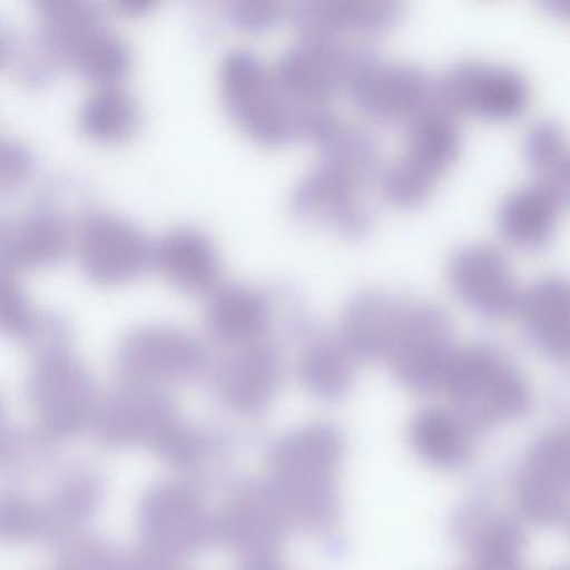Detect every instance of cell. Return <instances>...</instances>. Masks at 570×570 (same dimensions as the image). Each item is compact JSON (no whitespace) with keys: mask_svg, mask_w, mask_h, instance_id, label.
I'll return each instance as SVG.
<instances>
[{"mask_svg":"<svg viewBox=\"0 0 570 570\" xmlns=\"http://www.w3.org/2000/svg\"><path fill=\"white\" fill-rule=\"evenodd\" d=\"M455 345L449 315L426 302H409L385 362L399 383L419 395L442 392Z\"/></svg>","mask_w":570,"mask_h":570,"instance_id":"cell-4","label":"cell"},{"mask_svg":"<svg viewBox=\"0 0 570 570\" xmlns=\"http://www.w3.org/2000/svg\"><path fill=\"white\" fill-rule=\"evenodd\" d=\"M436 101L455 116L507 122L529 108L530 88L522 75L505 66L462 61L435 82Z\"/></svg>","mask_w":570,"mask_h":570,"instance_id":"cell-5","label":"cell"},{"mask_svg":"<svg viewBox=\"0 0 570 570\" xmlns=\"http://www.w3.org/2000/svg\"><path fill=\"white\" fill-rule=\"evenodd\" d=\"M363 52L343 41L302 39L279 56L273 76L298 105H325L333 92L346 88Z\"/></svg>","mask_w":570,"mask_h":570,"instance_id":"cell-11","label":"cell"},{"mask_svg":"<svg viewBox=\"0 0 570 570\" xmlns=\"http://www.w3.org/2000/svg\"><path fill=\"white\" fill-rule=\"evenodd\" d=\"M449 285L459 302L482 318L497 322L519 312L523 289L509 258L495 246H460L449 262Z\"/></svg>","mask_w":570,"mask_h":570,"instance_id":"cell-9","label":"cell"},{"mask_svg":"<svg viewBox=\"0 0 570 570\" xmlns=\"http://www.w3.org/2000/svg\"><path fill=\"white\" fill-rule=\"evenodd\" d=\"M31 151L18 139L2 138L0 141V186L16 188L31 173Z\"/></svg>","mask_w":570,"mask_h":570,"instance_id":"cell-29","label":"cell"},{"mask_svg":"<svg viewBox=\"0 0 570 570\" xmlns=\"http://www.w3.org/2000/svg\"><path fill=\"white\" fill-rule=\"evenodd\" d=\"M151 262L173 286L196 295L212 293L222 275L212 238L193 226H176L163 233L153 245Z\"/></svg>","mask_w":570,"mask_h":570,"instance_id":"cell-17","label":"cell"},{"mask_svg":"<svg viewBox=\"0 0 570 570\" xmlns=\"http://www.w3.org/2000/svg\"><path fill=\"white\" fill-rule=\"evenodd\" d=\"M38 313L29 305L16 276L4 268L0 276V323L11 335L26 336Z\"/></svg>","mask_w":570,"mask_h":570,"instance_id":"cell-27","label":"cell"},{"mask_svg":"<svg viewBox=\"0 0 570 570\" xmlns=\"http://www.w3.org/2000/svg\"><path fill=\"white\" fill-rule=\"evenodd\" d=\"M139 122V108L128 89L98 86L79 106L78 125L89 138L119 141L128 138Z\"/></svg>","mask_w":570,"mask_h":570,"instance_id":"cell-22","label":"cell"},{"mask_svg":"<svg viewBox=\"0 0 570 570\" xmlns=\"http://www.w3.org/2000/svg\"><path fill=\"white\" fill-rule=\"evenodd\" d=\"M462 570H482V569H479V567H475V566H472V563H469V566H466L465 569H462Z\"/></svg>","mask_w":570,"mask_h":570,"instance_id":"cell-34","label":"cell"},{"mask_svg":"<svg viewBox=\"0 0 570 570\" xmlns=\"http://www.w3.org/2000/svg\"><path fill=\"white\" fill-rule=\"evenodd\" d=\"M517 316L530 345L552 362L570 360V278L547 275L523 289Z\"/></svg>","mask_w":570,"mask_h":570,"instance_id":"cell-15","label":"cell"},{"mask_svg":"<svg viewBox=\"0 0 570 570\" xmlns=\"http://www.w3.org/2000/svg\"><path fill=\"white\" fill-rule=\"evenodd\" d=\"M523 151L537 181L557 189L570 163V146L563 129L552 121L535 122L527 131Z\"/></svg>","mask_w":570,"mask_h":570,"instance_id":"cell-26","label":"cell"},{"mask_svg":"<svg viewBox=\"0 0 570 570\" xmlns=\"http://www.w3.org/2000/svg\"><path fill=\"white\" fill-rule=\"evenodd\" d=\"M452 535L482 570H523L527 537L519 517L487 500H470L452 519Z\"/></svg>","mask_w":570,"mask_h":570,"instance_id":"cell-12","label":"cell"},{"mask_svg":"<svg viewBox=\"0 0 570 570\" xmlns=\"http://www.w3.org/2000/svg\"><path fill=\"white\" fill-rule=\"evenodd\" d=\"M286 6L276 0H235L226 6V16L245 31L272 28L285 16Z\"/></svg>","mask_w":570,"mask_h":570,"instance_id":"cell-28","label":"cell"},{"mask_svg":"<svg viewBox=\"0 0 570 570\" xmlns=\"http://www.w3.org/2000/svg\"><path fill=\"white\" fill-rule=\"evenodd\" d=\"M557 191L562 195V198L566 199L567 205L570 203V163L567 166L566 171H563L562 178H560L559 185H557Z\"/></svg>","mask_w":570,"mask_h":570,"instance_id":"cell-32","label":"cell"},{"mask_svg":"<svg viewBox=\"0 0 570 570\" xmlns=\"http://www.w3.org/2000/svg\"><path fill=\"white\" fill-rule=\"evenodd\" d=\"M365 183L318 161L298 179L289 196V209L299 222L328 226L345 236H363L373 215L363 199Z\"/></svg>","mask_w":570,"mask_h":570,"instance_id":"cell-10","label":"cell"},{"mask_svg":"<svg viewBox=\"0 0 570 570\" xmlns=\"http://www.w3.org/2000/svg\"><path fill=\"white\" fill-rule=\"evenodd\" d=\"M203 315L213 336L245 345L258 340L268 325L269 303L258 289L229 283L209 293Z\"/></svg>","mask_w":570,"mask_h":570,"instance_id":"cell-21","label":"cell"},{"mask_svg":"<svg viewBox=\"0 0 570 570\" xmlns=\"http://www.w3.org/2000/svg\"><path fill=\"white\" fill-rule=\"evenodd\" d=\"M460 153L462 131L456 116L436 101L405 126L402 155L380 173L383 198L399 208H419L432 198Z\"/></svg>","mask_w":570,"mask_h":570,"instance_id":"cell-2","label":"cell"},{"mask_svg":"<svg viewBox=\"0 0 570 570\" xmlns=\"http://www.w3.org/2000/svg\"><path fill=\"white\" fill-rule=\"evenodd\" d=\"M563 527L567 529V533H569L570 537V513L569 517H567L566 523H563Z\"/></svg>","mask_w":570,"mask_h":570,"instance_id":"cell-33","label":"cell"},{"mask_svg":"<svg viewBox=\"0 0 570 570\" xmlns=\"http://www.w3.org/2000/svg\"><path fill=\"white\" fill-rule=\"evenodd\" d=\"M355 356L342 340L322 336L306 346L302 355V375L325 395H343L352 385Z\"/></svg>","mask_w":570,"mask_h":570,"instance_id":"cell-25","label":"cell"},{"mask_svg":"<svg viewBox=\"0 0 570 570\" xmlns=\"http://www.w3.org/2000/svg\"><path fill=\"white\" fill-rule=\"evenodd\" d=\"M409 299L385 292L356 293L343 306L340 340L355 358L385 360Z\"/></svg>","mask_w":570,"mask_h":570,"instance_id":"cell-18","label":"cell"},{"mask_svg":"<svg viewBox=\"0 0 570 570\" xmlns=\"http://www.w3.org/2000/svg\"><path fill=\"white\" fill-rule=\"evenodd\" d=\"M202 358L198 340L168 323L135 326L122 335L116 348L122 372L141 379L181 375L196 368Z\"/></svg>","mask_w":570,"mask_h":570,"instance_id":"cell-14","label":"cell"},{"mask_svg":"<svg viewBox=\"0 0 570 570\" xmlns=\"http://www.w3.org/2000/svg\"><path fill=\"white\" fill-rule=\"evenodd\" d=\"M546 8L556 12V16L569 19L570 21V0H550L549 4H546Z\"/></svg>","mask_w":570,"mask_h":570,"instance_id":"cell-31","label":"cell"},{"mask_svg":"<svg viewBox=\"0 0 570 570\" xmlns=\"http://www.w3.org/2000/svg\"><path fill=\"white\" fill-rule=\"evenodd\" d=\"M116 8L129 16L142 14V12L151 11L155 8L153 0H118Z\"/></svg>","mask_w":570,"mask_h":570,"instance_id":"cell-30","label":"cell"},{"mask_svg":"<svg viewBox=\"0 0 570 570\" xmlns=\"http://www.w3.org/2000/svg\"><path fill=\"white\" fill-rule=\"evenodd\" d=\"M520 519L539 527L563 525L570 513V430L537 436L513 480Z\"/></svg>","mask_w":570,"mask_h":570,"instance_id":"cell-6","label":"cell"},{"mask_svg":"<svg viewBox=\"0 0 570 570\" xmlns=\"http://www.w3.org/2000/svg\"><path fill=\"white\" fill-rule=\"evenodd\" d=\"M442 392L473 432H485L522 419L532 403V390L522 370L485 343L456 350Z\"/></svg>","mask_w":570,"mask_h":570,"instance_id":"cell-1","label":"cell"},{"mask_svg":"<svg viewBox=\"0 0 570 570\" xmlns=\"http://www.w3.org/2000/svg\"><path fill=\"white\" fill-rule=\"evenodd\" d=\"M75 252L88 278L116 285L135 278L146 268L151 262L153 245L131 219L92 209L76 226Z\"/></svg>","mask_w":570,"mask_h":570,"instance_id":"cell-8","label":"cell"},{"mask_svg":"<svg viewBox=\"0 0 570 570\" xmlns=\"http://www.w3.org/2000/svg\"><path fill=\"white\" fill-rule=\"evenodd\" d=\"M557 570H570V567H566V569H557Z\"/></svg>","mask_w":570,"mask_h":570,"instance_id":"cell-35","label":"cell"},{"mask_svg":"<svg viewBox=\"0 0 570 570\" xmlns=\"http://www.w3.org/2000/svg\"><path fill=\"white\" fill-rule=\"evenodd\" d=\"M345 89L363 115L392 125L406 126L436 102L435 82L425 71L368 51L360 56Z\"/></svg>","mask_w":570,"mask_h":570,"instance_id":"cell-7","label":"cell"},{"mask_svg":"<svg viewBox=\"0 0 570 570\" xmlns=\"http://www.w3.org/2000/svg\"><path fill=\"white\" fill-rule=\"evenodd\" d=\"M320 161L366 183L382 173V153L372 132L340 119L318 142Z\"/></svg>","mask_w":570,"mask_h":570,"instance_id":"cell-23","label":"cell"},{"mask_svg":"<svg viewBox=\"0 0 570 570\" xmlns=\"http://www.w3.org/2000/svg\"><path fill=\"white\" fill-rule=\"evenodd\" d=\"M69 233L65 219L49 209H32L2 226L0 253L8 268H39L65 255Z\"/></svg>","mask_w":570,"mask_h":570,"instance_id":"cell-20","label":"cell"},{"mask_svg":"<svg viewBox=\"0 0 570 570\" xmlns=\"http://www.w3.org/2000/svg\"><path fill=\"white\" fill-rule=\"evenodd\" d=\"M292 21L303 39L342 41V36H382L403 16L393 0H306L292 9Z\"/></svg>","mask_w":570,"mask_h":570,"instance_id":"cell-13","label":"cell"},{"mask_svg":"<svg viewBox=\"0 0 570 570\" xmlns=\"http://www.w3.org/2000/svg\"><path fill=\"white\" fill-rule=\"evenodd\" d=\"M409 443L426 465L455 472L472 462L475 432L450 406H425L410 420Z\"/></svg>","mask_w":570,"mask_h":570,"instance_id":"cell-19","label":"cell"},{"mask_svg":"<svg viewBox=\"0 0 570 570\" xmlns=\"http://www.w3.org/2000/svg\"><path fill=\"white\" fill-rule=\"evenodd\" d=\"M218 79L223 105L246 135L263 145H283L298 135V102L282 91L255 52H226Z\"/></svg>","mask_w":570,"mask_h":570,"instance_id":"cell-3","label":"cell"},{"mask_svg":"<svg viewBox=\"0 0 570 570\" xmlns=\"http://www.w3.org/2000/svg\"><path fill=\"white\" fill-rule=\"evenodd\" d=\"M65 62L88 81L105 86L116 85L125 76L131 56L126 42L102 24L79 39L66 56Z\"/></svg>","mask_w":570,"mask_h":570,"instance_id":"cell-24","label":"cell"},{"mask_svg":"<svg viewBox=\"0 0 570 570\" xmlns=\"http://www.w3.org/2000/svg\"><path fill=\"white\" fill-rule=\"evenodd\" d=\"M566 199L542 181L513 189L497 213L500 235L513 248L540 252L556 238Z\"/></svg>","mask_w":570,"mask_h":570,"instance_id":"cell-16","label":"cell"}]
</instances>
